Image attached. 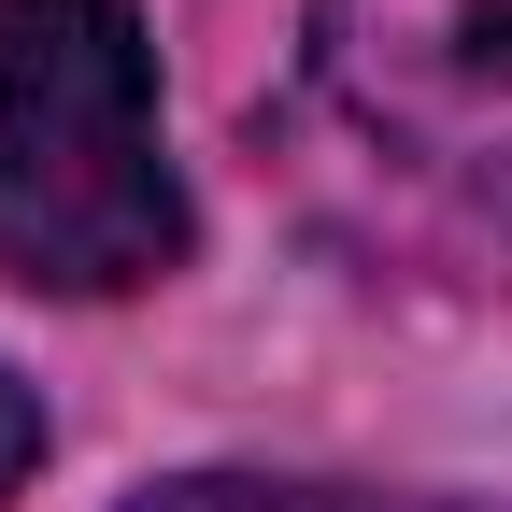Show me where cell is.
Segmentation results:
<instances>
[{"mask_svg":"<svg viewBox=\"0 0 512 512\" xmlns=\"http://www.w3.org/2000/svg\"><path fill=\"white\" fill-rule=\"evenodd\" d=\"M29 470H43V399H29L15 370H0V498H15Z\"/></svg>","mask_w":512,"mask_h":512,"instance_id":"cell-4","label":"cell"},{"mask_svg":"<svg viewBox=\"0 0 512 512\" xmlns=\"http://www.w3.org/2000/svg\"><path fill=\"white\" fill-rule=\"evenodd\" d=\"M185 256L157 57L128 0H0V271L29 299H128Z\"/></svg>","mask_w":512,"mask_h":512,"instance_id":"cell-1","label":"cell"},{"mask_svg":"<svg viewBox=\"0 0 512 512\" xmlns=\"http://www.w3.org/2000/svg\"><path fill=\"white\" fill-rule=\"evenodd\" d=\"M128 512H441V498H356V484H256V470H185V484H143Z\"/></svg>","mask_w":512,"mask_h":512,"instance_id":"cell-3","label":"cell"},{"mask_svg":"<svg viewBox=\"0 0 512 512\" xmlns=\"http://www.w3.org/2000/svg\"><path fill=\"white\" fill-rule=\"evenodd\" d=\"M313 100L399 185L512 242V0H313Z\"/></svg>","mask_w":512,"mask_h":512,"instance_id":"cell-2","label":"cell"}]
</instances>
